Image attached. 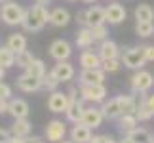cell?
I'll return each instance as SVG.
<instances>
[{
	"instance_id": "cell-1",
	"label": "cell",
	"mask_w": 154,
	"mask_h": 143,
	"mask_svg": "<svg viewBox=\"0 0 154 143\" xmlns=\"http://www.w3.org/2000/svg\"><path fill=\"white\" fill-rule=\"evenodd\" d=\"M46 23H50V11L46 10L44 4L36 2L25 11V19H23L21 25L27 33H38L44 29Z\"/></svg>"
},
{
	"instance_id": "cell-2",
	"label": "cell",
	"mask_w": 154,
	"mask_h": 143,
	"mask_svg": "<svg viewBox=\"0 0 154 143\" xmlns=\"http://www.w3.org/2000/svg\"><path fill=\"white\" fill-rule=\"evenodd\" d=\"M25 11L17 2L14 0H6L4 4H0V17L6 25H21L25 19Z\"/></svg>"
},
{
	"instance_id": "cell-3",
	"label": "cell",
	"mask_w": 154,
	"mask_h": 143,
	"mask_svg": "<svg viewBox=\"0 0 154 143\" xmlns=\"http://www.w3.org/2000/svg\"><path fill=\"white\" fill-rule=\"evenodd\" d=\"M84 99L78 97V88H70L69 90V107L65 111L67 115V120L69 122H80L82 120V115H84Z\"/></svg>"
},
{
	"instance_id": "cell-4",
	"label": "cell",
	"mask_w": 154,
	"mask_h": 143,
	"mask_svg": "<svg viewBox=\"0 0 154 143\" xmlns=\"http://www.w3.org/2000/svg\"><path fill=\"white\" fill-rule=\"evenodd\" d=\"M78 94L84 101L90 103H103L106 99V88L105 84H80L78 86Z\"/></svg>"
},
{
	"instance_id": "cell-5",
	"label": "cell",
	"mask_w": 154,
	"mask_h": 143,
	"mask_svg": "<svg viewBox=\"0 0 154 143\" xmlns=\"http://www.w3.org/2000/svg\"><path fill=\"white\" fill-rule=\"evenodd\" d=\"M122 65H126L128 69H143L145 63H146V57H145V50L143 46H135V48H128L126 52L122 53Z\"/></svg>"
},
{
	"instance_id": "cell-6",
	"label": "cell",
	"mask_w": 154,
	"mask_h": 143,
	"mask_svg": "<svg viewBox=\"0 0 154 143\" xmlns=\"http://www.w3.org/2000/svg\"><path fill=\"white\" fill-rule=\"evenodd\" d=\"M154 86V76L149 71L139 69L137 73L131 76V92L133 94H146Z\"/></svg>"
},
{
	"instance_id": "cell-7",
	"label": "cell",
	"mask_w": 154,
	"mask_h": 143,
	"mask_svg": "<svg viewBox=\"0 0 154 143\" xmlns=\"http://www.w3.org/2000/svg\"><path fill=\"white\" fill-rule=\"evenodd\" d=\"M126 15H128L126 8H124L120 2H116V0L105 8V17L110 25H120V23H124L126 21Z\"/></svg>"
},
{
	"instance_id": "cell-8",
	"label": "cell",
	"mask_w": 154,
	"mask_h": 143,
	"mask_svg": "<svg viewBox=\"0 0 154 143\" xmlns=\"http://www.w3.org/2000/svg\"><path fill=\"white\" fill-rule=\"evenodd\" d=\"M50 56L55 59V61H67V59L72 56V48L67 40L59 38V40H53L51 46H50Z\"/></svg>"
},
{
	"instance_id": "cell-9",
	"label": "cell",
	"mask_w": 154,
	"mask_h": 143,
	"mask_svg": "<svg viewBox=\"0 0 154 143\" xmlns=\"http://www.w3.org/2000/svg\"><path fill=\"white\" fill-rule=\"evenodd\" d=\"M67 135V126L61 120H50L48 126H46V139L50 143H59L65 139Z\"/></svg>"
},
{
	"instance_id": "cell-10",
	"label": "cell",
	"mask_w": 154,
	"mask_h": 143,
	"mask_svg": "<svg viewBox=\"0 0 154 143\" xmlns=\"http://www.w3.org/2000/svg\"><path fill=\"white\" fill-rule=\"evenodd\" d=\"M15 84H17V88H19L21 92H25V94H32V92L42 90V80L36 78V76H32V75H29V73H23L19 78L15 80Z\"/></svg>"
},
{
	"instance_id": "cell-11",
	"label": "cell",
	"mask_w": 154,
	"mask_h": 143,
	"mask_svg": "<svg viewBox=\"0 0 154 143\" xmlns=\"http://www.w3.org/2000/svg\"><path fill=\"white\" fill-rule=\"evenodd\" d=\"M105 120V116H103V111L99 109V107H86L84 109V115H82V122L86 124V126H90L91 130H95L99 128L103 124Z\"/></svg>"
},
{
	"instance_id": "cell-12",
	"label": "cell",
	"mask_w": 154,
	"mask_h": 143,
	"mask_svg": "<svg viewBox=\"0 0 154 143\" xmlns=\"http://www.w3.org/2000/svg\"><path fill=\"white\" fill-rule=\"evenodd\" d=\"M50 73L55 76L59 82H69V80L74 78V67H72V63H69V59L67 61H57Z\"/></svg>"
},
{
	"instance_id": "cell-13",
	"label": "cell",
	"mask_w": 154,
	"mask_h": 143,
	"mask_svg": "<svg viewBox=\"0 0 154 143\" xmlns=\"http://www.w3.org/2000/svg\"><path fill=\"white\" fill-rule=\"evenodd\" d=\"M69 107V94H63V92H50V97H48V109L51 113H65Z\"/></svg>"
},
{
	"instance_id": "cell-14",
	"label": "cell",
	"mask_w": 154,
	"mask_h": 143,
	"mask_svg": "<svg viewBox=\"0 0 154 143\" xmlns=\"http://www.w3.org/2000/svg\"><path fill=\"white\" fill-rule=\"evenodd\" d=\"M105 71L99 69H82V73L78 76L80 84H103L105 82Z\"/></svg>"
},
{
	"instance_id": "cell-15",
	"label": "cell",
	"mask_w": 154,
	"mask_h": 143,
	"mask_svg": "<svg viewBox=\"0 0 154 143\" xmlns=\"http://www.w3.org/2000/svg\"><path fill=\"white\" fill-rule=\"evenodd\" d=\"M91 128L86 126L84 122H74L72 130H70V139H72L74 143H90L91 141Z\"/></svg>"
},
{
	"instance_id": "cell-16",
	"label": "cell",
	"mask_w": 154,
	"mask_h": 143,
	"mask_svg": "<svg viewBox=\"0 0 154 143\" xmlns=\"http://www.w3.org/2000/svg\"><path fill=\"white\" fill-rule=\"evenodd\" d=\"M101 111H103V116L106 120H116V118L122 116V107H120V99L118 97H112L109 101H103L101 105Z\"/></svg>"
},
{
	"instance_id": "cell-17",
	"label": "cell",
	"mask_w": 154,
	"mask_h": 143,
	"mask_svg": "<svg viewBox=\"0 0 154 143\" xmlns=\"http://www.w3.org/2000/svg\"><path fill=\"white\" fill-rule=\"evenodd\" d=\"M8 113L14 118H27L31 109H29V103L21 97H11L10 99V107H8Z\"/></svg>"
},
{
	"instance_id": "cell-18",
	"label": "cell",
	"mask_w": 154,
	"mask_h": 143,
	"mask_svg": "<svg viewBox=\"0 0 154 143\" xmlns=\"http://www.w3.org/2000/svg\"><path fill=\"white\" fill-rule=\"evenodd\" d=\"M99 57L103 59H116V57H120V50H118V44L114 42V40H103L101 46H99Z\"/></svg>"
},
{
	"instance_id": "cell-19",
	"label": "cell",
	"mask_w": 154,
	"mask_h": 143,
	"mask_svg": "<svg viewBox=\"0 0 154 143\" xmlns=\"http://www.w3.org/2000/svg\"><path fill=\"white\" fill-rule=\"evenodd\" d=\"M86 15H88V27H95V25L106 23L105 8H101V6H90V8L86 10Z\"/></svg>"
},
{
	"instance_id": "cell-20",
	"label": "cell",
	"mask_w": 154,
	"mask_h": 143,
	"mask_svg": "<svg viewBox=\"0 0 154 143\" xmlns=\"http://www.w3.org/2000/svg\"><path fill=\"white\" fill-rule=\"evenodd\" d=\"M103 63V59L99 57V53L95 52H90V50H84L80 53V65L82 69H99Z\"/></svg>"
},
{
	"instance_id": "cell-21",
	"label": "cell",
	"mask_w": 154,
	"mask_h": 143,
	"mask_svg": "<svg viewBox=\"0 0 154 143\" xmlns=\"http://www.w3.org/2000/svg\"><path fill=\"white\" fill-rule=\"evenodd\" d=\"M70 21V14L65 8H55L50 11V23L53 27H67Z\"/></svg>"
},
{
	"instance_id": "cell-22",
	"label": "cell",
	"mask_w": 154,
	"mask_h": 143,
	"mask_svg": "<svg viewBox=\"0 0 154 143\" xmlns=\"http://www.w3.org/2000/svg\"><path fill=\"white\" fill-rule=\"evenodd\" d=\"M6 46H8L11 52L19 53L23 50H27V37H25V34H21V33H14V34H10V37H8Z\"/></svg>"
},
{
	"instance_id": "cell-23",
	"label": "cell",
	"mask_w": 154,
	"mask_h": 143,
	"mask_svg": "<svg viewBox=\"0 0 154 143\" xmlns=\"http://www.w3.org/2000/svg\"><path fill=\"white\" fill-rule=\"evenodd\" d=\"M93 42H95V38H93V33H91L90 27H82L76 33V46L82 48V50H88Z\"/></svg>"
},
{
	"instance_id": "cell-24",
	"label": "cell",
	"mask_w": 154,
	"mask_h": 143,
	"mask_svg": "<svg viewBox=\"0 0 154 143\" xmlns=\"http://www.w3.org/2000/svg\"><path fill=\"white\" fill-rule=\"evenodd\" d=\"M137 116L133 115V113H126V115H122L118 118V130H120L122 134H129L133 128H137Z\"/></svg>"
},
{
	"instance_id": "cell-25",
	"label": "cell",
	"mask_w": 154,
	"mask_h": 143,
	"mask_svg": "<svg viewBox=\"0 0 154 143\" xmlns=\"http://www.w3.org/2000/svg\"><path fill=\"white\" fill-rule=\"evenodd\" d=\"M10 132L11 135H17V138H27V135H31V122L27 118H15Z\"/></svg>"
},
{
	"instance_id": "cell-26",
	"label": "cell",
	"mask_w": 154,
	"mask_h": 143,
	"mask_svg": "<svg viewBox=\"0 0 154 143\" xmlns=\"http://www.w3.org/2000/svg\"><path fill=\"white\" fill-rule=\"evenodd\" d=\"M118 99H120L122 115H126V113H133L135 115V109H137V103H139V99L135 95H118Z\"/></svg>"
},
{
	"instance_id": "cell-27",
	"label": "cell",
	"mask_w": 154,
	"mask_h": 143,
	"mask_svg": "<svg viewBox=\"0 0 154 143\" xmlns=\"http://www.w3.org/2000/svg\"><path fill=\"white\" fill-rule=\"evenodd\" d=\"M0 65L4 69L15 67V52H11L8 46H0Z\"/></svg>"
},
{
	"instance_id": "cell-28",
	"label": "cell",
	"mask_w": 154,
	"mask_h": 143,
	"mask_svg": "<svg viewBox=\"0 0 154 143\" xmlns=\"http://www.w3.org/2000/svg\"><path fill=\"white\" fill-rule=\"evenodd\" d=\"M25 73H29V75H32V76H36V78L42 80L44 75H46V63L42 61V59H36V57H34L32 63L25 69Z\"/></svg>"
},
{
	"instance_id": "cell-29",
	"label": "cell",
	"mask_w": 154,
	"mask_h": 143,
	"mask_svg": "<svg viewBox=\"0 0 154 143\" xmlns=\"http://www.w3.org/2000/svg\"><path fill=\"white\" fill-rule=\"evenodd\" d=\"M133 14H135V19L137 21H152L154 19V10L149 4H139Z\"/></svg>"
},
{
	"instance_id": "cell-30",
	"label": "cell",
	"mask_w": 154,
	"mask_h": 143,
	"mask_svg": "<svg viewBox=\"0 0 154 143\" xmlns=\"http://www.w3.org/2000/svg\"><path fill=\"white\" fill-rule=\"evenodd\" d=\"M135 116H137L139 122H145V120H150V118H152V113L149 111L146 101H145V94H141V99L137 103V109H135Z\"/></svg>"
},
{
	"instance_id": "cell-31",
	"label": "cell",
	"mask_w": 154,
	"mask_h": 143,
	"mask_svg": "<svg viewBox=\"0 0 154 143\" xmlns=\"http://www.w3.org/2000/svg\"><path fill=\"white\" fill-rule=\"evenodd\" d=\"M126 135H129V138H131L135 143H149V139H150V132H149V130H146V128H133L131 130V132H129V134H126Z\"/></svg>"
},
{
	"instance_id": "cell-32",
	"label": "cell",
	"mask_w": 154,
	"mask_h": 143,
	"mask_svg": "<svg viewBox=\"0 0 154 143\" xmlns=\"http://www.w3.org/2000/svg\"><path fill=\"white\" fill-rule=\"evenodd\" d=\"M135 33L139 34V37L143 38H149L154 34V23L152 21H137V25H135Z\"/></svg>"
},
{
	"instance_id": "cell-33",
	"label": "cell",
	"mask_w": 154,
	"mask_h": 143,
	"mask_svg": "<svg viewBox=\"0 0 154 143\" xmlns=\"http://www.w3.org/2000/svg\"><path fill=\"white\" fill-rule=\"evenodd\" d=\"M32 59H34V56L29 50H23L19 53H15V65H17V67H21V69H27L29 65L32 63Z\"/></svg>"
},
{
	"instance_id": "cell-34",
	"label": "cell",
	"mask_w": 154,
	"mask_h": 143,
	"mask_svg": "<svg viewBox=\"0 0 154 143\" xmlns=\"http://www.w3.org/2000/svg\"><path fill=\"white\" fill-rule=\"evenodd\" d=\"M59 84H61V82H59L51 73H46L44 75V78H42V90H46V92H55Z\"/></svg>"
},
{
	"instance_id": "cell-35",
	"label": "cell",
	"mask_w": 154,
	"mask_h": 143,
	"mask_svg": "<svg viewBox=\"0 0 154 143\" xmlns=\"http://www.w3.org/2000/svg\"><path fill=\"white\" fill-rule=\"evenodd\" d=\"M91 33H93V38H95V42H103V40H106V37H109V31H106L105 23L103 25H95V27H90Z\"/></svg>"
},
{
	"instance_id": "cell-36",
	"label": "cell",
	"mask_w": 154,
	"mask_h": 143,
	"mask_svg": "<svg viewBox=\"0 0 154 143\" xmlns=\"http://www.w3.org/2000/svg\"><path fill=\"white\" fill-rule=\"evenodd\" d=\"M120 63L122 61H118V57L116 59H105V61L101 63V69L105 71V73H116V71L120 69Z\"/></svg>"
},
{
	"instance_id": "cell-37",
	"label": "cell",
	"mask_w": 154,
	"mask_h": 143,
	"mask_svg": "<svg viewBox=\"0 0 154 143\" xmlns=\"http://www.w3.org/2000/svg\"><path fill=\"white\" fill-rule=\"evenodd\" d=\"M90 143H118L112 135H91Z\"/></svg>"
},
{
	"instance_id": "cell-38",
	"label": "cell",
	"mask_w": 154,
	"mask_h": 143,
	"mask_svg": "<svg viewBox=\"0 0 154 143\" xmlns=\"http://www.w3.org/2000/svg\"><path fill=\"white\" fill-rule=\"evenodd\" d=\"M0 97L2 99H11V88L2 80H0Z\"/></svg>"
},
{
	"instance_id": "cell-39",
	"label": "cell",
	"mask_w": 154,
	"mask_h": 143,
	"mask_svg": "<svg viewBox=\"0 0 154 143\" xmlns=\"http://www.w3.org/2000/svg\"><path fill=\"white\" fill-rule=\"evenodd\" d=\"M76 23H78L80 27H88V15H86V10L76 11Z\"/></svg>"
},
{
	"instance_id": "cell-40",
	"label": "cell",
	"mask_w": 154,
	"mask_h": 143,
	"mask_svg": "<svg viewBox=\"0 0 154 143\" xmlns=\"http://www.w3.org/2000/svg\"><path fill=\"white\" fill-rule=\"evenodd\" d=\"M146 61H154V46H143Z\"/></svg>"
},
{
	"instance_id": "cell-41",
	"label": "cell",
	"mask_w": 154,
	"mask_h": 143,
	"mask_svg": "<svg viewBox=\"0 0 154 143\" xmlns=\"http://www.w3.org/2000/svg\"><path fill=\"white\" fill-rule=\"evenodd\" d=\"M10 138H11V132H8L6 128H0V143H8Z\"/></svg>"
},
{
	"instance_id": "cell-42",
	"label": "cell",
	"mask_w": 154,
	"mask_h": 143,
	"mask_svg": "<svg viewBox=\"0 0 154 143\" xmlns=\"http://www.w3.org/2000/svg\"><path fill=\"white\" fill-rule=\"evenodd\" d=\"M145 101H146V107H149V111L152 113V116H154V94L145 95Z\"/></svg>"
},
{
	"instance_id": "cell-43",
	"label": "cell",
	"mask_w": 154,
	"mask_h": 143,
	"mask_svg": "<svg viewBox=\"0 0 154 143\" xmlns=\"http://www.w3.org/2000/svg\"><path fill=\"white\" fill-rule=\"evenodd\" d=\"M25 143H46V141H44V138H40V135H27Z\"/></svg>"
},
{
	"instance_id": "cell-44",
	"label": "cell",
	"mask_w": 154,
	"mask_h": 143,
	"mask_svg": "<svg viewBox=\"0 0 154 143\" xmlns=\"http://www.w3.org/2000/svg\"><path fill=\"white\" fill-rule=\"evenodd\" d=\"M8 107H10V99H2V97H0V115L8 113Z\"/></svg>"
},
{
	"instance_id": "cell-45",
	"label": "cell",
	"mask_w": 154,
	"mask_h": 143,
	"mask_svg": "<svg viewBox=\"0 0 154 143\" xmlns=\"http://www.w3.org/2000/svg\"><path fill=\"white\" fill-rule=\"evenodd\" d=\"M8 143H25V138H17V135H11L8 139Z\"/></svg>"
},
{
	"instance_id": "cell-46",
	"label": "cell",
	"mask_w": 154,
	"mask_h": 143,
	"mask_svg": "<svg viewBox=\"0 0 154 143\" xmlns=\"http://www.w3.org/2000/svg\"><path fill=\"white\" fill-rule=\"evenodd\" d=\"M118 143H135V141H133L131 138H129V135H124V138H122L120 141H118Z\"/></svg>"
},
{
	"instance_id": "cell-47",
	"label": "cell",
	"mask_w": 154,
	"mask_h": 143,
	"mask_svg": "<svg viewBox=\"0 0 154 143\" xmlns=\"http://www.w3.org/2000/svg\"><path fill=\"white\" fill-rule=\"evenodd\" d=\"M4 75H6V69L2 67V65H0V80H2V78H4Z\"/></svg>"
},
{
	"instance_id": "cell-48",
	"label": "cell",
	"mask_w": 154,
	"mask_h": 143,
	"mask_svg": "<svg viewBox=\"0 0 154 143\" xmlns=\"http://www.w3.org/2000/svg\"><path fill=\"white\" fill-rule=\"evenodd\" d=\"M82 2H88V4H93V2H95V0H82Z\"/></svg>"
},
{
	"instance_id": "cell-49",
	"label": "cell",
	"mask_w": 154,
	"mask_h": 143,
	"mask_svg": "<svg viewBox=\"0 0 154 143\" xmlns=\"http://www.w3.org/2000/svg\"><path fill=\"white\" fill-rule=\"evenodd\" d=\"M59 143H74V141H72V139H70V141H65V139H63V141H59Z\"/></svg>"
},
{
	"instance_id": "cell-50",
	"label": "cell",
	"mask_w": 154,
	"mask_h": 143,
	"mask_svg": "<svg viewBox=\"0 0 154 143\" xmlns=\"http://www.w3.org/2000/svg\"><path fill=\"white\" fill-rule=\"evenodd\" d=\"M70 2H74V0H70Z\"/></svg>"
},
{
	"instance_id": "cell-51",
	"label": "cell",
	"mask_w": 154,
	"mask_h": 143,
	"mask_svg": "<svg viewBox=\"0 0 154 143\" xmlns=\"http://www.w3.org/2000/svg\"><path fill=\"white\" fill-rule=\"evenodd\" d=\"M110 2H114V0H110Z\"/></svg>"
}]
</instances>
